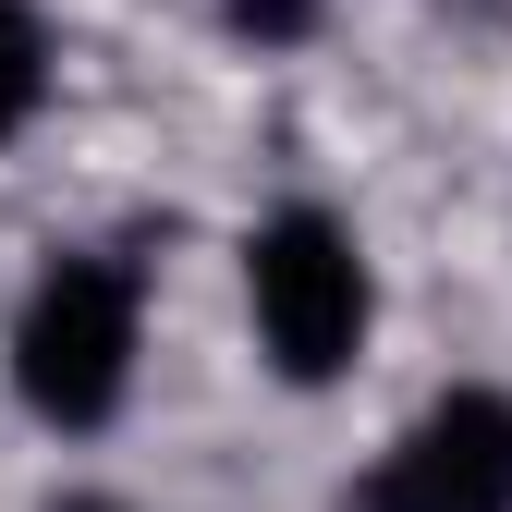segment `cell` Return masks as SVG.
Here are the masks:
<instances>
[{
	"mask_svg": "<svg viewBox=\"0 0 512 512\" xmlns=\"http://www.w3.org/2000/svg\"><path fill=\"white\" fill-rule=\"evenodd\" d=\"M342 512H415V500H403V488H391V476H366V488H354V500H342Z\"/></svg>",
	"mask_w": 512,
	"mask_h": 512,
	"instance_id": "8992f818",
	"label": "cell"
},
{
	"mask_svg": "<svg viewBox=\"0 0 512 512\" xmlns=\"http://www.w3.org/2000/svg\"><path fill=\"white\" fill-rule=\"evenodd\" d=\"M37 98H49V37H37L25 0H0V147L37 122Z\"/></svg>",
	"mask_w": 512,
	"mask_h": 512,
	"instance_id": "277c9868",
	"label": "cell"
},
{
	"mask_svg": "<svg viewBox=\"0 0 512 512\" xmlns=\"http://www.w3.org/2000/svg\"><path fill=\"white\" fill-rule=\"evenodd\" d=\"M135 342H147L135 269H110V256H61V269L25 293V317H13V391H25L49 427H110L122 391H135Z\"/></svg>",
	"mask_w": 512,
	"mask_h": 512,
	"instance_id": "7a4b0ae2",
	"label": "cell"
},
{
	"mask_svg": "<svg viewBox=\"0 0 512 512\" xmlns=\"http://www.w3.org/2000/svg\"><path fill=\"white\" fill-rule=\"evenodd\" d=\"M244 305H256V342L293 391L342 378L366 354V317H378V281H366V244L330 220V208H269L244 232Z\"/></svg>",
	"mask_w": 512,
	"mask_h": 512,
	"instance_id": "6da1fadb",
	"label": "cell"
},
{
	"mask_svg": "<svg viewBox=\"0 0 512 512\" xmlns=\"http://www.w3.org/2000/svg\"><path fill=\"white\" fill-rule=\"evenodd\" d=\"M378 476L415 512H512V391H439Z\"/></svg>",
	"mask_w": 512,
	"mask_h": 512,
	"instance_id": "3957f363",
	"label": "cell"
},
{
	"mask_svg": "<svg viewBox=\"0 0 512 512\" xmlns=\"http://www.w3.org/2000/svg\"><path fill=\"white\" fill-rule=\"evenodd\" d=\"M49 512H122V500H98V488H74V500H49Z\"/></svg>",
	"mask_w": 512,
	"mask_h": 512,
	"instance_id": "52a82bcc",
	"label": "cell"
},
{
	"mask_svg": "<svg viewBox=\"0 0 512 512\" xmlns=\"http://www.w3.org/2000/svg\"><path fill=\"white\" fill-rule=\"evenodd\" d=\"M232 25H244V37H305L317 0H232Z\"/></svg>",
	"mask_w": 512,
	"mask_h": 512,
	"instance_id": "5b68a950",
	"label": "cell"
}]
</instances>
